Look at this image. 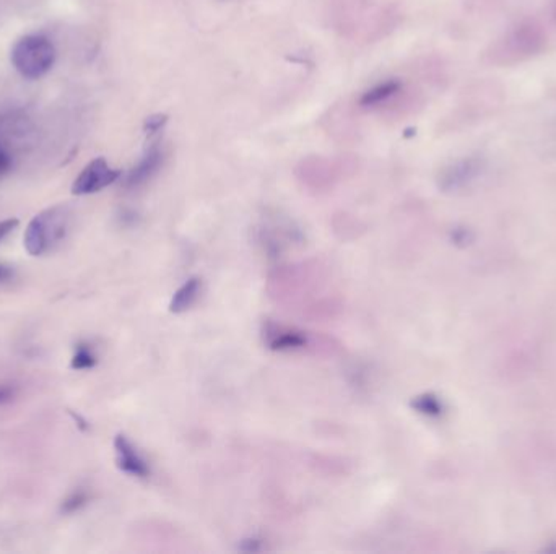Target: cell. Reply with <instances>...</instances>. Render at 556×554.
<instances>
[{
	"mask_svg": "<svg viewBox=\"0 0 556 554\" xmlns=\"http://www.w3.org/2000/svg\"><path fill=\"white\" fill-rule=\"evenodd\" d=\"M64 207L46 208L32 218L23 236L26 252L40 257L58 248L66 240L70 218Z\"/></svg>",
	"mask_w": 556,
	"mask_h": 554,
	"instance_id": "cell-1",
	"label": "cell"
},
{
	"mask_svg": "<svg viewBox=\"0 0 556 554\" xmlns=\"http://www.w3.org/2000/svg\"><path fill=\"white\" fill-rule=\"evenodd\" d=\"M10 58L18 74L28 80H38L54 66L56 48L42 34H28L15 42Z\"/></svg>",
	"mask_w": 556,
	"mask_h": 554,
	"instance_id": "cell-2",
	"label": "cell"
},
{
	"mask_svg": "<svg viewBox=\"0 0 556 554\" xmlns=\"http://www.w3.org/2000/svg\"><path fill=\"white\" fill-rule=\"evenodd\" d=\"M121 177V171L109 166L105 158H96L85 166L72 184L74 195H92L114 184Z\"/></svg>",
	"mask_w": 556,
	"mask_h": 554,
	"instance_id": "cell-3",
	"label": "cell"
},
{
	"mask_svg": "<svg viewBox=\"0 0 556 554\" xmlns=\"http://www.w3.org/2000/svg\"><path fill=\"white\" fill-rule=\"evenodd\" d=\"M114 452H116V464L123 472L145 480L150 477V465L143 455L133 446L131 439L124 434H117L114 438Z\"/></svg>",
	"mask_w": 556,
	"mask_h": 554,
	"instance_id": "cell-4",
	"label": "cell"
},
{
	"mask_svg": "<svg viewBox=\"0 0 556 554\" xmlns=\"http://www.w3.org/2000/svg\"><path fill=\"white\" fill-rule=\"evenodd\" d=\"M163 159H165L163 150L160 149L158 145H151L149 151L139 161V165L135 166L133 169H131V173L127 174L125 187L135 189V187H141V184L150 181L158 173V169L161 168V165H163Z\"/></svg>",
	"mask_w": 556,
	"mask_h": 554,
	"instance_id": "cell-5",
	"label": "cell"
},
{
	"mask_svg": "<svg viewBox=\"0 0 556 554\" xmlns=\"http://www.w3.org/2000/svg\"><path fill=\"white\" fill-rule=\"evenodd\" d=\"M339 171L337 166L323 158H307L298 168V174L311 186H324L333 179V174Z\"/></svg>",
	"mask_w": 556,
	"mask_h": 554,
	"instance_id": "cell-6",
	"label": "cell"
},
{
	"mask_svg": "<svg viewBox=\"0 0 556 554\" xmlns=\"http://www.w3.org/2000/svg\"><path fill=\"white\" fill-rule=\"evenodd\" d=\"M267 345L274 351H291V350H301L307 345V339L305 333L298 331H290L283 327H275L272 331L266 333Z\"/></svg>",
	"mask_w": 556,
	"mask_h": 554,
	"instance_id": "cell-7",
	"label": "cell"
},
{
	"mask_svg": "<svg viewBox=\"0 0 556 554\" xmlns=\"http://www.w3.org/2000/svg\"><path fill=\"white\" fill-rule=\"evenodd\" d=\"M200 288H202V283L197 277H192L187 282H184L173 295L171 303H169V311L173 314H183L187 309H191L199 298Z\"/></svg>",
	"mask_w": 556,
	"mask_h": 554,
	"instance_id": "cell-8",
	"label": "cell"
},
{
	"mask_svg": "<svg viewBox=\"0 0 556 554\" xmlns=\"http://www.w3.org/2000/svg\"><path fill=\"white\" fill-rule=\"evenodd\" d=\"M402 85L397 80H387V82L376 85L371 90L366 91L361 96L360 104L363 108H379L384 103H387L390 98H394L399 93Z\"/></svg>",
	"mask_w": 556,
	"mask_h": 554,
	"instance_id": "cell-9",
	"label": "cell"
},
{
	"mask_svg": "<svg viewBox=\"0 0 556 554\" xmlns=\"http://www.w3.org/2000/svg\"><path fill=\"white\" fill-rule=\"evenodd\" d=\"M98 364V356L95 353L92 345L78 343L74 350V355L70 359V368L75 371H88Z\"/></svg>",
	"mask_w": 556,
	"mask_h": 554,
	"instance_id": "cell-10",
	"label": "cell"
},
{
	"mask_svg": "<svg viewBox=\"0 0 556 554\" xmlns=\"http://www.w3.org/2000/svg\"><path fill=\"white\" fill-rule=\"evenodd\" d=\"M90 501V495L84 491V489H77L74 493H70L68 496L62 501L60 504V513H66V515H72V513H78L82 507L88 504Z\"/></svg>",
	"mask_w": 556,
	"mask_h": 554,
	"instance_id": "cell-11",
	"label": "cell"
},
{
	"mask_svg": "<svg viewBox=\"0 0 556 554\" xmlns=\"http://www.w3.org/2000/svg\"><path fill=\"white\" fill-rule=\"evenodd\" d=\"M412 406L418 410V412H424V413H436L438 412V405H436V400H433L432 397H418L412 402Z\"/></svg>",
	"mask_w": 556,
	"mask_h": 554,
	"instance_id": "cell-12",
	"label": "cell"
},
{
	"mask_svg": "<svg viewBox=\"0 0 556 554\" xmlns=\"http://www.w3.org/2000/svg\"><path fill=\"white\" fill-rule=\"evenodd\" d=\"M20 224L18 218H7V220H2L0 222V242L5 240L9 234L15 232Z\"/></svg>",
	"mask_w": 556,
	"mask_h": 554,
	"instance_id": "cell-13",
	"label": "cell"
},
{
	"mask_svg": "<svg viewBox=\"0 0 556 554\" xmlns=\"http://www.w3.org/2000/svg\"><path fill=\"white\" fill-rule=\"evenodd\" d=\"M17 395V389L14 386H5V384H0V405H5L12 402Z\"/></svg>",
	"mask_w": 556,
	"mask_h": 554,
	"instance_id": "cell-14",
	"label": "cell"
},
{
	"mask_svg": "<svg viewBox=\"0 0 556 554\" xmlns=\"http://www.w3.org/2000/svg\"><path fill=\"white\" fill-rule=\"evenodd\" d=\"M10 168H12V158L9 151L0 145V177L9 173Z\"/></svg>",
	"mask_w": 556,
	"mask_h": 554,
	"instance_id": "cell-15",
	"label": "cell"
},
{
	"mask_svg": "<svg viewBox=\"0 0 556 554\" xmlns=\"http://www.w3.org/2000/svg\"><path fill=\"white\" fill-rule=\"evenodd\" d=\"M240 549H242V551H259V549H260V541L256 540V538H252V540H244L242 546H240Z\"/></svg>",
	"mask_w": 556,
	"mask_h": 554,
	"instance_id": "cell-16",
	"label": "cell"
},
{
	"mask_svg": "<svg viewBox=\"0 0 556 554\" xmlns=\"http://www.w3.org/2000/svg\"><path fill=\"white\" fill-rule=\"evenodd\" d=\"M163 124H165V117H150L149 121H147V129H149L150 132H157L158 129Z\"/></svg>",
	"mask_w": 556,
	"mask_h": 554,
	"instance_id": "cell-17",
	"label": "cell"
},
{
	"mask_svg": "<svg viewBox=\"0 0 556 554\" xmlns=\"http://www.w3.org/2000/svg\"><path fill=\"white\" fill-rule=\"evenodd\" d=\"M14 277V268L7 264H0V283L7 282Z\"/></svg>",
	"mask_w": 556,
	"mask_h": 554,
	"instance_id": "cell-18",
	"label": "cell"
},
{
	"mask_svg": "<svg viewBox=\"0 0 556 554\" xmlns=\"http://www.w3.org/2000/svg\"><path fill=\"white\" fill-rule=\"evenodd\" d=\"M68 413H70V416L74 418V422H77V426H78L80 430L82 431L88 430V422H87V420H84V418H82L80 414L74 413V412H68Z\"/></svg>",
	"mask_w": 556,
	"mask_h": 554,
	"instance_id": "cell-19",
	"label": "cell"
}]
</instances>
